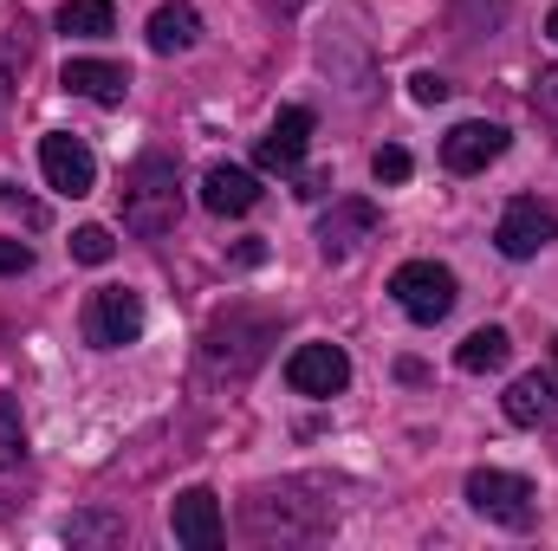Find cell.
<instances>
[{
    "mask_svg": "<svg viewBox=\"0 0 558 551\" xmlns=\"http://www.w3.org/2000/svg\"><path fill=\"white\" fill-rule=\"evenodd\" d=\"M371 234H377V208L371 201H331V215L318 221V254L325 260H351Z\"/></svg>",
    "mask_w": 558,
    "mask_h": 551,
    "instance_id": "12",
    "label": "cell"
},
{
    "mask_svg": "<svg viewBox=\"0 0 558 551\" xmlns=\"http://www.w3.org/2000/svg\"><path fill=\"white\" fill-rule=\"evenodd\" d=\"M468 506H474L481 519L507 526V532H526V526L539 519L533 480H526V474H507V467H474V474H468Z\"/></svg>",
    "mask_w": 558,
    "mask_h": 551,
    "instance_id": "3",
    "label": "cell"
},
{
    "mask_svg": "<svg viewBox=\"0 0 558 551\" xmlns=\"http://www.w3.org/2000/svg\"><path fill=\"white\" fill-rule=\"evenodd\" d=\"M0 208H13V215H20L26 228H39V221H46V208H39V201H26L20 188H0Z\"/></svg>",
    "mask_w": 558,
    "mask_h": 551,
    "instance_id": "26",
    "label": "cell"
},
{
    "mask_svg": "<svg viewBox=\"0 0 558 551\" xmlns=\"http://www.w3.org/2000/svg\"><path fill=\"white\" fill-rule=\"evenodd\" d=\"M202 39V13L189 7V0H162L156 13H149V52H189Z\"/></svg>",
    "mask_w": 558,
    "mask_h": 551,
    "instance_id": "18",
    "label": "cell"
},
{
    "mask_svg": "<svg viewBox=\"0 0 558 551\" xmlns=\"http://www.w3.org/2000/svg\"><path fill=\"white\" fill-rule=\"evenodd\" d=\"M72 98H92V105H124L131 98V72L111 65V59H65V78H59Z\"/></svg>",
    "mask_w": 558,
    "mask_h": 551,
    "instance_id": "15",
    "label": "cell"
},
{
    "mask_svg": "<svg viewBox=\"0 0 558 551\" xmlns=\"http://www.w3.org/2000/svg\"><path fill=\"white\" fill-rule=\"evenodd\" d=\"M279 13H299V7H305V0H274Z\"/></svg>",
    "mask_w": 558,
    "mask_h": 551,
    "instance_id": "31",
    "label": "cell"
},
{
    "mask_svg": "<svg viewBox=\"0 0 558 551\" xmlns=\"http://www.w3.org/2000/svg\"><path fill=\"white\" fill-rule=\"evenodd\" d=\"M59 539L78 551H105V546H124V513H105V506H85L59 526Z\"/></svg>",
    "mask_w": 558,
    "mask_h": 551,
    "instance_id": "19",
    "label": "cell"
},
{
    "mask_svg": "<svg viewBox=\"0 0 558 551\" xmlns=\"http://www.w3.org/2000/svg\"><path fill=\"white\" fill-rule=\"evenodd\" d=\"M410 98H416V105H441V98H448V85H441L435 72H416V78H410Z\"/></svg>",
    "mask_w": 558,
    "mask_h": 551,
    "instance_id": "27",
    "label": "cell"
},
{
    "mask_svg": "<svg viewBox=\"0 0 558 551\" xmlns=\"http://www.w3.org/2000/svg\"><path fill=\"white\" fill-rule=\"evenodd\" d=\"M20 454H26V421L13 409V396H0V474H7Z\"/></svg>",
    "mask_w": 558,
    "mask_h": 551,
    "instance_id": "22",
    "label": "cell"
},
{
    "mask_svg": "<svg viewBox=\"0 0 558 551\" xmlns=\"http://www.w3.org/2000/svg\"><path fill=\"white\" fill-rule=\"evenodd\" d=\"M59 33H72V39H111L118 33V7L111 0H65L59 7Z\"/></svg>",
    "mask_w": 558,
    "mask_h": 551,
    "instance_id": "21",
    "label": "cell"
},
{
    "mask_svg": "<svg viewBox=\"0 0 558 551\" xmlns=\"http://www.w3.org/2000/svg\"><path fill=\"white\" fill-rule=\"evenodd\" d=\"M305 149H312V111H305V105H286L254 156H260V169H299Z\"/></svg>",
    "mask_w": 558,
    "mask_h": 551,
    "instance_id": "13",
    "label": "cell"
},
{
    "mask_svg": "<svg viewBox=\"0 0 558 551\" xmlns=\"http://www.w3.org/2000/svg\"><path fill=\"white\" fill-rule=\"evenodd\" d=\"M26 65H33V20L13 7V13H0V111H7L13 85L26 78Z\"/></svg>",
    "mask_w": 558,
    "mask_h": 551,
    "instance_id": "17",
    "label": "cell"
},
{
    "mask_svg": "<svg viewBox=\"0 0 558 551\" xmlns=\"http://www.w3.org/2000/svg\"><path fill=\"white\" fill-rule=\"evenodd\" d=\"M202 201H208V215H247L260 201V182L247 169H234V162H215L202 175Z\"/></svg>",
    "mask_w": 558,
    "mask_h": 551,
    "instance_id": "16",
    "label": "cell"
},
{
    "mask_svg": "<svg viewBox=\"0 0 558 551\" xmlns=\"http://www.w3.org/2000/svg\"><path fill=\"white\" fill-rule=\"evenodd\" d=\"M500 403H507V421H520V428H558V377L553 370L513 377V390Z\"/></svg>",
    "mask_w": 558,
    "mask_h": 551,
    "instance_id": "14",
    "label": "cell"
},
{
    "mask_svg": "<svg viewBox=\"0 0 558 551\" xmlns=\"http://www.w3.org/2000/svg\"><path fill=\"white\" fill-rule=\"evenodd\" d=\"M182 221V182H175V162L162 156V149H149L131 162V175H124V228L143 234V241H156V234H169Z\"/></svg>",
    "mask_w": 558,
    "mask_h": 551,
    "instance_id": "2",
    "label": "cell"
},
{
    "mask_svg": "<svg viewBox=\"0 0 558 551\" xmlns=\"http://www.w3.org/2000/svg\"><path fill=\"white\" fill-rule=\"evenodd\" d=\"M500 156H507V131H500V124H481V118H474V124H454V131L441 137V162H448L454 175H481V169L500 162Z\"/></svg>",
    "mask_w": 558,
    "mask_h": 551,
    "instance_id": "11",
    "label": "cell"
},
{
    "mask_svg": "<svg viewBox=\"0 0 558 551\" xmlns=\"http://www.w3.org/2000/svg\"><path fill=\"white\" fill-rule=\"evenodd\" d=\"M111 254H118L111 228H78V234H72V260H85V267H105Z\"/></svg>",
    "mask_w": 558,
    "mask_h": 551,
    "instance_id": "24",
    "label": "cell"
},
{
    "mask_svg": "<svg viewBox=\"0 0 558 551\" xmlns=\"http://www.w3.org/2000/svg\"><path fill=\"white\" fill-rule=\"evenodd\" d=\"M39 169H46V182H52L59 195H72V201L98 188V156L72 137V131H46V137H39Z\"/></svg>",
    "mask_w": 558,
    "mask_h": 551,
    "instance_id": "8",
    "label": "cell"
},
{
    "mask_svg": "<svg viewBox=\"0 0 558 551\" xmlns=\"http://www.w3.org/2000/svg\"><path fill=\"white\" fill-rule=\"evenodd\" d=\"M33 267V247L26 241H0V273H26Z\"/></svg>",
    "mask_w": 558,
    "mask_h": 551,
    "instance_id": "28",
    "label": "cell"
},
{
    "mask_svg": "<svg viewBox=\"0 0 558 551\" xmlns=\"http://www.w3.org/2000/svg\"><path fill=\"white\" fill-rule=\"evenodd\" d=\"M553 241H558V215L553 208H539L533 195L507 201V215H500V228H494V247H500L507 260H539Z\"/></svg>",
    "mask_w": 558,
    "mask_h": 551,
    "instance_id": "7",
    "label": "cell"
},
{
    "mask_svg": "<svg viewBox=\"0 0 558 551\" xmlns=\"http://www.w3.org/2000/svg\"><path fill=\"white\" fill-rule=\"evenodd\" d=\"M553 377H558V344H553Z\"/></svg>",
    "mask_w": 558,
    "mask_h": 551,
    "instance_id": "32",
    "label": "cell"
},
{
    "mask_svg": "<svg viewBox=\"0 0 558 551\" xmlns=\"http://www.w3.org/2000/svg\"><path fill=\"white\" fill-rule=\"evenodd\" d=\"M390 298L416 318V325H441L454 311V273L441 260H403L390 273Z\"/></svg>",
    "mask_w": 558,
    "mask_h": 551,
    "instance_id": "6",
    "label": "cell"
},
{
    "mask_svg": "<svg viewBox=\"0 0 558 551\" xmlns=\"http://www.w3.org/2000/svg\"><path fill=\"white\" fill-rule=\"evenodd\" d=\"M500 13H507V0H468V7H461V26H468V33H487Z\"/></svg>",
    "mask_w": 558,
    "mask_h": 551,
    "instance_id": "25",
    "label": "cell"
},
{
    "mask_svg": "<svg viewBox=\"0 0 558 551\" xmlns=\"http://www.w3.org/2000/svg\"><path fill=\"white\" fill-rule=\"evenodd\" d=\"M169 532H175V546H189V551H215L221 539H228V526H221V500H215L208 487L175 493V506H169Z\"/></svg>",
    "mask_w": 558,
    "mask_h": 551,
    "instance_id": "10",
    "label": "cell"
},
{
    "mask_svg": "<svg viewBox=\"0 0 558 551\" xmlns=\"http://www.w3.org/2000/svg\"><path fill=\"white\" fill-rule=\"evenodd\" d=\"M371 175H377V182H410V175H416V156H410L403 143H384V149L371 156Z\"/></svg>",
    "mask_w": 558,
    "mask_h": 551,
    "instance_id": "23",
    "label": "cell"
},
{
    "mask_svg": "<svg viewBox=\"0 0 558 551\" xmlns=\"http://www.w3.org/2000/svg\"><path fill=\"white\" fill-rule=\"evenodd\" d=\"M513 357V338L500 331V325H481V331H468L461 338V351H454V364L468 370V377H487V370H500Z\"/></svg>",
    "mask_w": 558,
    "mask_h": 551,
    "instance_id": "20",
    "label": "cell"
},
{
    "mask_svg": "<svg viewBox=\"0 0 558 551\" xmlns=\"http://www.w3.org/2000/svg\"><path fill=\"white\" fill-rule=\"evenodd\" d=\"M286 383H292L299 396H344L351 357H344L338 344H299V351L286 357Z\"/></svg>",
    "mask_w": 558,
    "mask_h": 551,
    "instance_id": "9",
    "label": "cell"
},
{
    "mask_svg": "<svg viewBox=\"0 0 558 551\" xmlns=\"http://www.w3.org/2000/svg\"><path fill=\"white\" fill-rule=\"evenodd\" d=\"M305 493V480H286V487H267V493H254L247 506H241V526H247V539H260V546H305V539H325L331 526H338V513H331V500H299Z\"/></svg>",
    "mask_w": 558,
    "mask_h": 551,
    "instance_id": "1",
    "label": "cell"
},
{
    "mask_svg": "<svg viewBox=\"0 0 558 551\" xmlns=\"http://www.w3.org/2000/svg\"><path fill=\"white\" fill-rule=\"evenodd\" d=\"M546 39H553V46H558V7H553V13H546Z\"/></svg>",
    "mask_w": 558,
    "mask_h": 551,
    "instance_id": "30",
    "label": "cell"
},
{
    "mask_svg": "<svg viewBox=\"0 0 558 551\" xmlns=\"http://www.w3.org/2000/svg\"><path fill=\"white\" fill-rule=\"evenodd\" d=\"M267 338H274V325H267L260 311H228V318L202 338V357H208L215 377H247V370L267 357Z\"/></svg>",
    "mask_w": 558,
    "mask_h": 551,
    "instance_id": "4",
    "label": "cell"
},
{
    "mask_svg": "<svg viewBox=\"0 0 558 551\" xmlns=\"http://www.w3.org/2000/svg\"><path fill=\"white\" fill-rule=\"evenodd\" d=\"M143 292L137 285H98L92 298H85V344H98V351H124V344H137L143 338Z\"/></svg>",
    "mask_w": 558,
    "mask_h": 551,
    "instance_id": "5",
    "label": "cell"
},
{
    "mask_svg": "<svg viewBox=\"0 0 558 551\" xmlns=\"http://www.w3.org/2000/svg\"><path fill=\"white\" fill-rule=\"evenodd\" d=\"M533 98H539V111H546V118H558V65L539 78V91H533Z\"/></svg>",
    "mask_w": 558,
    "mask_h": 551,
    "instance_id": "29",
    "label": "cell"
}]
</instances>
